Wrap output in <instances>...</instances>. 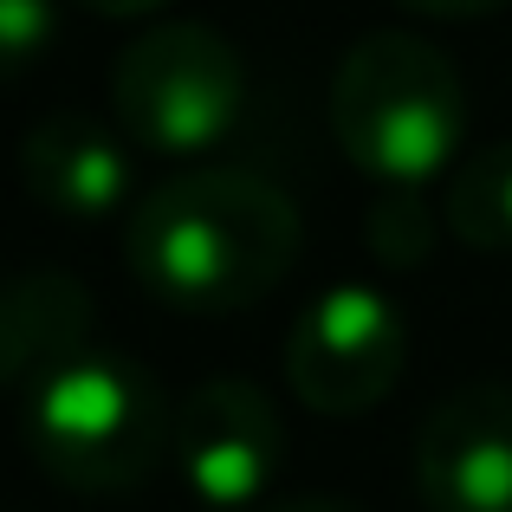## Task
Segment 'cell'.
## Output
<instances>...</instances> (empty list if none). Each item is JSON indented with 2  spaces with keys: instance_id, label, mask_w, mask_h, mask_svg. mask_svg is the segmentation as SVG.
Masks as SVG:
<instances>
[{
  "instance_id": "1",
  "label": "cell",
  "mask_w": 512,
  "mask_h": 512,
  "mask_svg": "<svg viewBox=\"0 0 512 512\" xmlns=\"http://www.w3.org/2000/svg\"><path fill=\"white\" fill-rule=\"evenodd\" d=\"M299 260V201L253 169H175L124 214V266L156 305L227 318L260 305Z\"/></svg>"
},
{
  "instance_id": "2",
  "label": "cell",
  "mask_w": 512,
  "mask_h": 512,
  "mask_svg": "<svg viewBox=\"0 0 512 512\" xmlns=\"http://www.w3.org/2000/svg\"><path fill=\"white\" fill-rule=\"evenodd\" d=\"M331 130L363 175L422 188L467 156V85L415 33H363L331 72Z\"/></svg>"
},
{
  "instance_id": "3",
  "label": "cell",
  "mask_w": 512,
  "mask_h": 512,
  "mask_svg": "<svg viewBox=\"0 0 512 512\" xmlns=\"http://www.w3.org/2000/svg\"><path fill=\"white\" fill-rule=\"evenodd\" d=\"M175 402L137 357L78 350L26 389L20 435L39 474L72 493H130L169 461Z\"/></svg>"
},
{
  "instance_id": "4",
  "label": "cell",
  "mask_w": 512,
  "mask_h": 512,
  "mask_svg": "<svg viewBox=\"0 0 512 512\" xmlns=\"http://www.w3.org/2000/svg\"><path fill=\"white\" fill-rule=\"evenodd\" d=\"M247 111V59L201 20H163L111 65V124L150 156H208Z\"/></svg>"
},
{
  "instance_id": "5",
  "label": "cell",
  "mask_w": 512,
  "mask_h": 512,
  "mask_svg": "<svg viewBox=\"0 0 512 512\" xmlns=\"http://www.w3.org/2000/svg\"><path fill=\"white\" fill-rule=\"evenodd\" d=\"M409 363V325L396 299L376 286H344L318 292L286 331V383L305 409L318 415H363L402 383Z\"/></svg>"
},
{
  "instance_id": "6",
  "label": "cell",
  "mask_w": 512,
  "mask_h": 512,
  "mask_svg": "<svg viewBox=\"0 0 512 512\" xmlns=\"http://www.w3.org/2000/svg\"><path fill=\"white\" fill-rule=\"evenodd\" d=\"M279 448H286L279 409L247 376H208L175 402L169 467L188 500L208 512H240L260 500L279 474Z\"/></svg>"
},
{
  "instance_id": "7",
  "label": "cell",
  "mask_w": 512,
  "mask_h": 512,
  "mask_svg": "<svg viewBox=\"0 0 512 512\" xmlns=\"http://www.w3.org/2000/svg\"><path fill=\"white\" fill-rule=\"evenodd\" d=\"M415 493L428 512H512V383H467L428 409Z\"/></svg>"
},
{
  "instance_id": "8",
  "label": "cell",
  "mask_w": 512,
  "mask_h": 512,
  "mask_svg": "<svg viewBox=\"0 0 512 512\" xmlns=\"http://www.w3.org/2000/svg\"><path fill=\"white\" fill-rule=\"evenodd\" d=\"M20 182L59 221H111L130 201V150L104 117L52 111L20 137Z\"/></svg>"
},
{
  "instance_id": "9",
  "label": "cell",
  "mask_w": 512,
  "mask_h": 512,
  "mask_svg": "<svg viewBox=\"0 0 512 512\" xmlns=\"http://www.w3.org/2000/svg\"><path fill=\"white\" fill-rule=\"evenodd\" d=\"M91 344V292L59 266L0 273V389H33Z\"/></svg>"
},
{
  "instance_id": "10",
  "label": "cell",
  "mask_w": 512,
  "mask_h": 512,
  "mask_svg": "<svg viewBox=\"0 0 512 512\" xmlns=\"http://www.w3.org/2000/svg\"><path fill=\"white\" fill-rule=\"evenodd\" d=\"M441 221L474 253H512V137L487 143V150H467L448 169Z\"/></svg>"
},
{
  "instance_id": "11",
  "label": "cell",
  "mask_w": 512,
  "mask_h": 512,
  "mask_svg": "<svg viewBox=\"0 0 512 512\" xmlns=\"http://www.w3.org/2000/svg\"><path fill=\"white\" fill-rule=\"evenodd\" d=\"M370 253L383 266H422L428 253H435V221H428V208L415 201V188H389L383 201L370 208Z\"/></svg>"
},
{
  "instance_id": "12",
  "label": "cell",
  "mask_w": 512,
  "mask_h": 512,
  "mask_svg": "<svg viewBox=\"0 0 512 512\" xmlns=\"http://www.w3.org/2000/svg\"><path fill=\"white\" fill-rule=\"evenodd\" d=\"M59 39V0H0V85L26 78Z\"/></svg>"
},
{
  "instance_id": "13",
  "label": "cell",
  "mask_w": 512,
  "mask_h": 512,
  "mask_svg": "<svg viewBox=\"0 0 512 512\" xmlns=\"http://www.w3.org/2000/svg\"><path fill=\"white\" fill-rule=\"evenodd\" d=\"M415 13H435V20H474V13H500L512 0H402Z\"/></svg>"
},
{
  "instance_id": "14",
  "label": "cell",
  "mask_w": 512,
  "mask_h": 512,
  "mask_svg": "<svg viewBox=\"0 0 512 512\" xmlns=\"http://www.w3.org/2000/svg\"><path fill=\"white\" fill-rule=\"evenodd\" d=\"M85 13H98V20H150V13L175 7V0H78Z\"/></svg>"
},
{
  "instance_id": "15",
  "label": "cell",
  "mask_w": 512,
  "mask_h": 512,
  "mask_svg": "<svg viewBox=\"0 0 512 512\" xmlns=\"http://www.w3.org/2000/svg\"><path fill=\"white\" fill-rule=\"evenodd\" d=\"M266 512H357V506H344V500H279Z\"/></svg>"
}]
</instances>
